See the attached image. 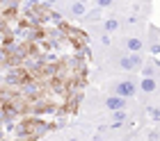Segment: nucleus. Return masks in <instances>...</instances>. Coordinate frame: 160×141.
<instances>
[{"instance_id": "obj_1", "label": "nucleus", "mask_w": 160, "mask_h": 141, "mask_svg": "<svg viewBox=\"0 0 160 141\" xmlns=\"http://www.w3.org/2000/svg\"><path fill=\"white\" fill-rule=\"evenodd\" d=\"M110 80L103 84V91L110 96H117L123 100H133L137 96V80L133 75H108Z\"/></svg>"}]
</instances>
